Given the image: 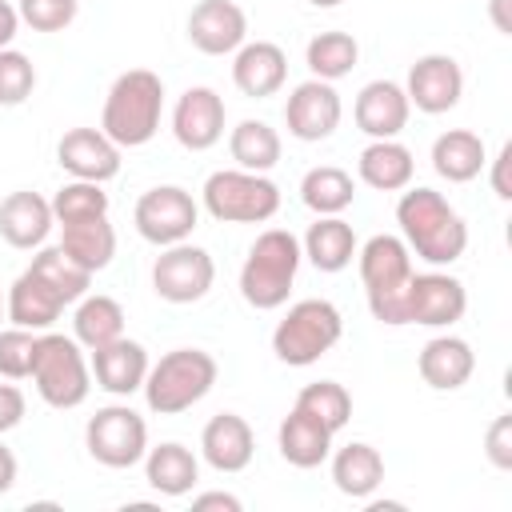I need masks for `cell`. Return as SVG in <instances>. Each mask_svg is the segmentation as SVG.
Segmentation results:
<instances>
[{
	"label": "cell",
	"instance_id": "6da1fadb",
	"mask_svg": "<svg viewBox=\"0 0 512 512\" xmlns=\"http://www.w3.org/2000/svg\"><path fill=\"white\" fill-rule=\"evenodd\" d=\"M396 224H400V240L408 244L412 256H420L432 268H448L464 256L468 248V224L464 216L436 192V188H404V196L396 200Z\"/></svg>",
	"mask_w": 512,
	"mask_h": 512
},
{
	"label": "cell",
	"instance_id": "7a4b0ae2",
	"mask_svg": "<svg viewBox=\"0 0 512 512\" xmlns=\"http://www.w3.org/2000/svg\"><path fill=\"white\" fill-rule=\"evenodd\" d=\"M164 116V80L148 68H128L112 80L100 112V132L116 148H144L160 132Z\"/></svg>",
	"mask_w": 512,
	"mask_h": 512
},
{
	"label": "cell",
	"instance_id": "3957f363",
	"mask_svg": "<svg viewBox=\"0 0 512 512\" xmlns=\"http://www.w3.org/2000/svg\"><path fill=\"white\" fill-rule=\"evenodd\" d=\"M300 236H292L288 228H264L244 264H240V296L244 304H252L256 312H272V308H284L288 304V292L296 284V272H300Z\"/></svg>",
	"mask_w": 512,
	"mask_h": 512
},
{
	"label": "cell",
	"instance_id": "277c9868",
	"mask_svg": "<svg viewBox=\"0 0 512 512\" xmlns=\"http://www.w3.org/2000/svg\"><path fill=\"white\" fill-rule=\"evenodd\" d=\"M220 376V364L204 348H172L156 364H148L144 376V404L156 416H180L192 404H200Z\"/></svg>",
	"mask_w": 512,
	"mask_h": 512
},
{
	"label": "cell",
	"instance_id": "5b68a950",
	"mask_svg": "<svg viewBox=\"0 0 512 512\" xmlns=\"http://www.w3.org/2000/svg\"><path fill=\"white\" fill-rule=\"evenodd\" d=\"M32 384L48 408H60V412L80 408L92 392V368L84 360L80 340L60 332H36Z\"/></svg>",
	"mask_w": 512,
	"mask_h": 512
},
{
	"label": "cell",
	"instance_id": "8992f818",
	"mask_svg": "<svg viewBox=\"0 0 512 512\" xmlns=\"http://www.w3.org/2000/svg\"><path fill=\"white\" fill-rule=\"evenodd\" d=\"M344 336V316L332 300H296L284 320L272 328V352L288 368H308L332 352Z\"/></svg>",
	"mask_w": 512,
	"mask_h": 512
},
{
	"label": "cell",
	"instance_id": "52a82bcc",
	"mask_svg": "<svg viewBox=\"0 0 512 512\" xmlns=\"http://www.w3.org/2000/svg\"><path fill=\"white\" fill-rule=\"evenodd\" d=\"M200 204L220 224H264L280 212V188L268 180V172L220 168L204 180Z\"/></svg>",
	"mask_w": 512,
	"mask_h": 512
},
{
	"label": "cell",
	"instance_id": "ba28073f",
	"mask_svg": "<svg viewBox=\"0 0 512 512\" xmlns=\"http://www.w3.org/2000/svg\"><path fill=\"white\" fill-rule=\"evenodd\" d=\"M84 448L104 468H132L148 452V420L128 404H104L84 424Z\"/></svg>",
	"mask_w": 512,
	"mask_h": 512
},
{
	"label": "cell",
	"instance_id": "9c48e42d",
	"mask_svg": "<svg viewBox=\"0 0 512 512\" xmlns=\"http://www.w3.org/2000/svg\"><path fill=\"white\" fill-rule=\"evenodd\" d=\"M132 224H136V232H140L148 244L168 248V244H180V240H188V236L196 232V224H200V204H196L192 192L180 188V184H156V188H148V192L136 200Z\"/></svg>",
	"mask_w": 512,
	"mask_h": 512
},
{
	"label": "cell",
	"instance_id": "30bf717a",
	"mask_svg": "<svg viewBox=\"0 0 512 512\" xmlns=\"http://www.w3.org/2000/svg\"><path fill=\"white\" fill-rule=\"evenodd\" d=\"M212 280H216V264H212L208 248L188 244V240L160 248L156 264H152V292L160 300H168V304H196V300H204Z\"/></svg>",
	"mask_w": 512,
	"mask_h": 512
},
{
	"label": "cell",
	"instance_id": "8fae6325",
	"mask_svg": "<svg viewBox=\"0 0 512 512\" xmlns=\"http://www.w3.org/2000/svg\"><path fill=\"white\" fill-rule=\"evenodd\" d=\"M340 116H344V104H340V92L336 84L328 80H304L288 92V104H284V124H288V136L304 140V144H320L328 140L336 128H340Z\"/></svg>",
	"mask_w": 512,
	"mask_h": 512
},
{
	"label": "cell",
	"instance_id": "7c38bea8",
	"mask_svg": "<svg viewBox=\"0 0 512 512\" xmlns=\"http://www.w3.org/2000/svg\"><path fill=\"white\" fill-rule=\"evenodd\" d=\"M404 96L416 112L424 116H440L452 112L464 96V68L448 56V52H428L408 68L404 80Z\"/></svg>",
	"mask_w": 512,
	"mask_h": 512
},
{
	"label": "cell",
	"instance_id": "4fadbf2b",
	"mask_svg": "<svg viewBox=\"0 0 512 512\" xmlns=\"http://www.w3.org/2000/svg\"><path fill=\"white\" fill-rule=\"evenodd\" d=\"M224 116V96L208 84H192L172 108V136L188 152H208L224 136Z\"/></svg>",
	"mask_w": 512,
	"mask_h": 512
},
{
	"label": "cell",
	"instance_id": "5bb4252c",
	"mask_svg": "<svg viewBox=\"0 0 512 512\" xmlns=\"http://www.w3.org/2000/svg\"><path fill=\"white\" fill-rule=\"evenodd\" d=\"M468 312V292L456 276L432 268V272H412L408 280V324L420 328H448Z\"/></svg>",
	"mask_w": 512,
	"mask_h": 512
},
{
	"label": "cell",
	"instance_id": "9a60e30c",
	"mask_svg": "<svg viewBox=\"0 0 512 512\" xmlns=\"http://www.w3.org/2000/svg\"><path fill=\"white\" fill-rule=\"evenodd\" d=\"M188 40L204 56H232L248 40V16L236 0H200L188 12Z\"/></svg>",
	"mask_w": 512,
	"mask_h": 512
},
{
	"label": "cell",
	"instance_id": "2e32d148",
	"mask_svg": "<svg viewBox=\"0 0 512 512\" xmlns=\"http://www.w3.org/2000/svg\"><path fill=\"white\" fill-rule=\"evenodd\" d=\"M120 152L100 128H68L56 144V164L72 176V180H96L108 184L112 176H120Z\"/></svg>",
	"mask_w": 512,
	"mask_h": 512
},
{
	"label": "cell",
	"instance_id": "e0dca14e",
	"mask_svg": "<svg viewBox=\"0 0 512 512\" xmlns=\"http://www.w3.org/2000/svg\"><path fill=\"white\" fill-rule=\"evenodd\" d=\"M412 116L404 84L396 80H368L352 104V120L368 140H396Z\"/></svg>",
	"mask_w": 512,
	"mask_h": 512
},
{
	"label": "cell",
	"instance_id": "ac0fdd59",
	"mask_svg": "<svg viewBox=\"0 0 512 512\" xmlns=\"http://www.w3.org/2000/svg\"><path fill=\"white\" fill-rule=\"evenodd\" d=\"M356 268H360V284H364V296H376V292H392V288H404L412 280V252L400 236L392 232H376L368 236L360 248H356Z\"/></svg>",
	"mask_w": 512,
	"mask_h": 512
},
{
	"label": "cell",
	"instance_id": "d6986e66",
	"mask_svg": "<svg viewBox=\"0 0 512 512\" xmlns=\"http://www.w3.org/2000/svg\"><path fill=\"white\" fill-rule=\"evenodd\" d=\"M288 80V56L272 40H244L232 52V84L248 100H268L284 88Z\"/></svg>",
	"mask_w": 512,
	"mask_h": 512
},
{
	"label": "cell",
	"instance_id": "ffe728a7",
	"mask_svg": "<svg viewBox=\"0 0 512 512\" xmlns=\"http://www.w3.org/2000/svg\"><path fill=\"white\" fill-rule=\"evenodd\" d=\"M148 364H152L148 360V348L140 340H128V336H120V340H112L104 348H92V360H88L96 388H104L108 396H132V392H140L144 388V376H148Z\"/></svg>",
	"mask_w": 512,
	"mask_h": 512
},
{
	"label": "cell",
	"instance_id": "44dd1931",
	"mask_svg": "<svg viewBox=\"0 0 512 512\" xmlns=\"http://www.w3.org/2000/svg\"><path fill=\"white\" fill-rule=\"evenodd\" d=\"M200 456L216 472H244L256 456V436L248 420L236 412H216L200 432Z\"/></svg>",
	"mask_w": 512,
	"mask_h": 512
},
{
	"label": "cell",
	"instance_id": "7402d4cb",
	"mask_svg": "<svg viewBox=\"0 0 512 512\" xmlns=\"http://www.w3.org/2000/svg\"><path fill=\"white\" fill-rule=\"evenodd\" d=\"M416 372H420V380H424L428 388H436V392H456V388H464V384L472 380V372H476V352H472L468 340L444 332V336H432V340L420 348Z\"/></svg>",
	"mask_w": 512,
	"mask_h": 512
},
{
	"label": "cell",
	"instance_id": "603a6c76",
	"mask_svg": "<svg viewBox=\"0 0 512 512\" xmlns=\"http://www.w3.org/2000/svg\"><path fill=\"white\" fill-rule=\"evenodd\" d=\"M56 216H52V204L40 196V192H8L0 200V236L4 244L20 248V252H32L48 240Z\"/></svg>",
	"mask_w": 512,
	"mask_h": 512
},
{
	"label": "cell",
	"instance_id": "cb8c5ba5",
	"mask_svg": "<svg viewBox=\"0 0 512 512\" xmlns=\"http://www.w3.org/2000/svg\"><path fill=\"white\" fill-rule=\"evenodd\" d=\"M68 304L36 276V272H20L16 280H12V288H8V296H4V312H8V320L16 324V328H28V332H48L56 320H60V312H64Z\"/></svg>",
	"mask_w": 512,
	"mask_h": 512
},
{
	"label": "cell",
	"instance_id": "d4e9b609",
	"mask_svg": "<svg viewBox=\"0 0 512 512\" xmlns=\"http://www.w3.org/2000/svg\"><path fill=\"white\" fill-rule=\"evenodd\" d=\"M144 480H148L152 492H160L168 500L188 496L196 488V480H200V460L180 440H164V444L144 452Z\"/></svg>",
	"mask_w": 512,
	"mask_h": 512
},
{
	"label": "cell",
	"instance_id": "484cf974",
	"mask_svg": "<svg viewBox=\"0 0 512 512\" xmlns=\"http://www.w3.org/2000/svg\"><path fill=\"white\" fill-rule=\"evenodd\" d=\"M332 428H324L320 420H312L308 412L292 408L280 428H276V448L292 468H320L332 456Z\"/></svg>",
	"mask_w": 512,
	"mask_h": 512
},
{
	"label": "cell",
	"instance_id": "4316f807",
	"mask_svg": "<svg viewBox=\"0 0 512 512\" xmlns=\"http://www.w3.org/2000/svg\"><path fill=\"white\" fill-rule=\"evenodd\" d=\"M332 484L352 500H368L384 484V456L368 440H348L332 456Z\"/></svg>",
	"mask_w": 512,
	"mask_h": 512
},
{
	"label": "cell",
	"instance_id": "83f0119b",
	"mask_svg": "<svg viewBox=\"0 0 512 512\" xmlns=\"http://www.w3.org/2000/svg\"><path fill=\"white\" fill-rule=\"evenodd\" d=\"M356 232L344 216H316V224H308L300 252L316 272H344L356 256Z\"/></svg>",
	"mask_w": 512,
	"mask_h": 512
},
{
	"label": "cell",
	"instance_id": "f1b7e54d",
	"mask_svg": "<svg viewBox=\"0 0 512 512\" xmlns=\"http://www.w3.org/2000/svg\"><path fill=\"white\" fill-rule=\"evenodd\" d=\"M356 176L376 192H404L416 176L412 148H404L400 140H372L356 156Z\"/></svg>",
	"mask_w": 512,
	"mask_h": 512
},
{
	"label": "cell",
	"instance_id": "f546056e",
	"mask_svg": "<svg viewBox=\"0 0 512 512\" xmlns=\"http://www.w3.org/2000/svg\"><path fill=\"white\" fill-rule=\"evenodd\" d=\"M488 164V152H484V140L468 128H448L432 140V168L440 180L448 184H468L484 172Z\"/></svg>",
	"mask_w": 512,
	"mask_h": 512
},
{
	"label": "cell",
	"instance_id": "4dcf8cb0",
	"mask_svg": "<svg viewBox=\"0 0 512 512\" xmlns=\"http://www.w3.org/2000/svg\"><path fill=\"white\" fill-rule=\"evenodd\" d=\"M60 248L84 268V272H104L116 256V228L108 224V216H92V220H76V224H60Z\"/></svg>",
	"mask_w": 512,
	"mask_h": 512
},
{
	"label": "cell",
	"instance_id": "1f68e13d",
	"mask_svg": "<svg viewBox=\"0 0 512 512\" xmlns=\"http://www.w3.org/2000/svg\"><path fill=\"white\" fill-rule=\"evenodd\" d=\"M72 336L88 352L120 340L124 336V308H120V300H112L104 292H84L76 300V312H72Z\"/></svg>",
	"mask_w": 512,
	"mask_h": 512
},
{
	"label": "cell",
	"instance_id": "d6a6232c",
	"mask_svg": "<svg viewBox=\"0 0 512 512\" xmlns=\"http://www.w3.org/2000/svg\"><path fill=\"white\" fill-rule=\"evenodd\" d=\"M300 200L316 216H340L356 200V180L336 164H316L300 180Z\"/></svg>",
	"mask_w": 512,
	"mask_h": 512
},
{
	"label": "cell",
	"instance_id": "836d02e7",
	"mask_svg": "<svg viewBox=\"0 0 512 512\" xmlns=\"http://www.w3.org/2000/svg\"><path fill=\"white\" fill-rule=\"evenodd\" d=\"M228 152L236 160V168L244 172H272L280 164V132L264 120H240L232 132H228Z\"/></svg>",
	"mask_w": 512,
	"mask_h": 512
},
{
	"label": "cell",
	"instance_id": "e575fe53",
	"mask_svg": "<svg viewBox=\"0 0 512 512\" xmlns=\"http://www.w3.org/2000/svg\"><path fill=\"white\" fill-rule=\"evenodd\" d=\"M356 60H360V44H356L352 32H340V28L316 32V36L308 40V48H304L308 72H312L316 80H328V84H336L340 76H348V72L356 68Z\"/></svg>",
	"mask_w": 512,
	"mask_h": 512
},
{
	"label": "cell",
	"instance_id": "d590c367",
	"mask_svg": "<svg viewBox=\"0 0 512 512\" xmlns=\"http://www.w3.org/2000/svg\"><path fill=\"white\" fill-rule=\"evenodd\" d=\"M28 272H36L64 304H76L84 292H88V284H92V272H84L60 244H52V248H36V256H32V264H28Z\"/></svg>",
	"mask_w": 512,
	"mask_h": 512
},
{
	"label": "cell",
	"instance_id": "8d00e7d4",
	"mask_svg": "<svg viewBox=\"0 0 512 512\" xmlns=\"http://www.w3.org/2000/svg\"><path fill=\"white\" fill-rule=\"evenodd\" d=\"M292 408L308 412L312 420H320V424L332 428V432H340V428L352 420V396H348V388L336 384V380H312V384H304V388L296 392V404H292Z\"/></svg>",
	"mask_w": 512,
	"mask_h": 512
},
{
	"label": "cell",
	"instance_id": "74e56055",
	"mask_svg": "<svg viewBox=\"0 0 512 512\" xmlns=\"http://www.w3.org/2000/svg\"><path fill=\"white\" fill-rule=\"evenodd\" d=\"M48 204H52L56 224H76V220L108 216V192L96 180H68L64 188H56V196Z\"/></svg>",
	"mask_w": 512,
	"mask_h": 512
},
{
	"label": "cell",
	"instance_id": "f35d334b",
	"mask_svg": "<svg viewBox=\"0 0 512 512\" xmlns=\"http://www.w3.org/2000/svg\"><path fill=\"white\" fill-rule=\"evenodd\" d=\"M32 88H36V64L16 48H0V104L16 108L32 96Z\"/></svg>",
	"mask_w": 512,
	"mask_h": 512
},
{
	"label": "cell",
	"instance_id": "ab89813d",
	"mask_svg": "<svg viewBox=\"0 0 512 512\" xmlns=\"http://www.w3.org/2000/svg\"><path fill=\"white\" fill-rule=\"evenodd\" d=\"M32 356H36V332L28 328H0V376L4 380H24L32 376Z\"/></svg>",
	"mask_w": 512,
	"mask_h": 512
},
{
	"label": "cell",
	"instance_id": "60d3db41",
	"mask_svg": "<svg viewBox=\"0 0 512 512\" xmlns=\"http://www.w3.org/2000/svg\"><path fill=\"white\" fill-rule=\"evenodd\" d=\"M16 12L32 32H64L76 20L80 0H16Z\"/></svg>",
	"mask_w": 512,
	"mask_h": 512
},
{
	"label": "cell",
	"instance_id": "b9f144b4",
	"mask_svg": "<svg viewBox=\"0 0 512 512\" xmlns=\"http://www.w3.org/2000/svg\"><path fill=\"white\" fill-rule=\"evenodd\" d=\"M484 456H488V464L500 468V472L512 468V412H500V416L488 424V432H484Z\"/></svg>",
	"mask_w": 512,
	"mask_h": 512
},
{
	"label": "cell",
	"instance_id": "7bdbcfd3",
	"mask_svg": "<svg viewBox=\"0 0 512 512\" xmlns=\"http://www.w3.org/2000/svg\"><path fill=\"white\" fill-rule=\"evenodd\" d=\"M24 412H28L24 392H20L16 384L0 380V436H4V432H12V428L24 420Z\"/></svg>",
	"mask_w": 512,
	"mask_h": 512
},
{
	"label": "cell",
	"instance_id": "ee69618b",
	"mask_svg": "<svg viewBox=\"0 0 512 512\" xmlns=\"http://www.w3.org/2000/svg\"><path fill=\"white\" fill-rule=\"evenodd\" d=\"M508 164H512V144H504L492 160V192L500 200H512V184H508Z\"/></svg>",
	"mask_w": 512,
	"mask_h": 512
},
{
	"label": "cell",
	"instance_id": "f6af8a7d",
	"mask_svg": "<svg viewBox=\"0 0 512 512\" xmlns=\"http://www.w3.org/2000/svg\"><path fill=\"white\" fill-rule=\"evenodd\" d=\"M192 508H196V512H208V508L240 512V508H244V500H240V496H232V492H200V496H192Z\"/></svg>",
	"mask_w": 512,
	"mask_h": 512
},
{
	"label": "cell",
	"instance_id": "bcb514c9",
	"mask_svg": "<svg viewBox=\"0 0 512 512\" xmlns=\"http://www.w3.org/2000/svg\"><path fill=\"white\" fill-rule=\"evenodd\" d=\"M16 32H20V12L12 0H0V48H12Z\"/></svg>",
	"mask_w": 512,
	"mask_h": 512
},
{
	"label": "cell",
	"instance_id": "7dc6e473",
	"mask_svg": "<svg viewBox=\"0 0 512 512\" xmlns=\"http://www.w3.org/2000/svg\"><path fill=\"white\" fill-rule=\"evenodd\" d=\"M16 476H20V464H16V452L0 440V496L4 492H12V484H16Z\"/></svg>",
	"mask_w": 512,
	"mask_h": 512
},
{
	"label": "cell",
	"instance_id": "c3c4849f",
	"mask_svg": "<svg viewBox=\"0 0 512 512\" xmlns=\"http://www.w3.org/2000/svg\"><path fill=\"white\" fill-rule=\"evenodd\" d=\"M508 4H512V0H488V16H492L496 32H504V36H512V16H508Z\"/></svg>",
	"mask_w": 512,
	"mask_h": 512
},
{
	"label": "cell",
	"instance_id": "681fc988",
	"mask_svg": "<svg viewBox=\"0 0 512 512\" xmlns=\"http://www.w3.org/2000/svg\"><path fill=\"white\" fill-rule=\"evenodd\" d=\"M312 8H336V4H344V0H308Z\"/></svg>",
	"mask_w": 512,
	"mask_h": 512
},
{
	"label": "cell",
	"instance_id": "f907efd6",
	"mask_svg": "<svg viewBox=\"0 0 512 512\" xmlns=\"http://www.w3.org/2000/svg\"><path fill=\"white\" fill-rule=\"evenodd\" d=\"M0 320H8V312H4V296H0Z\"/></svg>",
	"mask_w": 512,
	"mask_h": 512
}]
</instances>
